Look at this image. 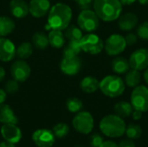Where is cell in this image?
<instances>
[{
    "label": "cell",
    "instance_id": "1",
    "mask_svg": "<svg viewBox=\"0 0 148 147\" xmlns=\"http://www.w3.org/2000/svg\"><path fill=\"white\" fill-rule=\"evenodd\" d=\"M72 18L71 8L62 3L55 4L49 11L48 23L46 25L47 29L63 30L69 25Z\"/></svg>",
    "mask_w": 148,
    "mask_h": 147
},
{
    "label": "cell",
    "instance_id": "2",
    "mask_svg": "<svg viewBox=\"0 0 148 147\" xmlns=\"http://www.w3.org/2000/svg\"><path fill=\"white\" fill-rule=\"evenodd\" d=\"M94 11L104 22H112L121 16L122 4L120 0H95Z\"/></svg>",
    "mask_w": 148,
    "mask_h": 147
},
{
    "label": "cell",
    "instance_id": "3",
    "mask_svg": "<svg viewBox=\"0 0 148 147\" xmlns=\"http://www.w3.org/2000/svg\"><path fill=\"white\" fill-rule=\"evenodd\" d=\"M99 126L101 133L109 138H119L122 136L127 127L123 119L116 114H108L103 117Z\"/></svg>",
    "mask_w": 148,
    "mask_h": 147
},
{
    "label": "cell",
    "instance_id": "4",
    "mask_svg": "<svg viewBox=\"0 0 148 147\" xmlns=\"http://www.w3.org/2000/svg\"><path fill=\"white\" fill-rule=\"evenodd\" d=\"M99 88L108 97L115 98L121 96L126 88V84L118 75H107L100 81Z\"/></svg>",
    "mask_w": 148,
    "mask_h": 147
},
{
    "label": "cell",
    "instance_id": "5",
    "mask_svg": "<svg viewBox=\"0 0 148 147\" xmlns=\"http://www.w3.org/2000/svg\"><path fill=\"white\" fill-rule=\"evenodd\" d=\"M78 26L82 30L93 32L96 30L100 25V18L94 10L85 9L81 11L77 18Z\"/></svg>",
    "mask_w": 148,
    "mask_h": 147
},
{
    "label": "cell",
    "instance_id": "6",
    "mask_svg": "<svg viewBox=\"0 0 148 147\" xmlns=\"http://www.w3.org/2000/svg\"><path fill=\"white\" fill-rule=\"evenodd\" d=\"M131 105L134 110L142 113L148 111V88L144 85L134 88L131 94Z\"/></svg>",
    "mask_w": 148,
    "mask_h": 147
},
{
    "label": "cell",
    "instance_id": "7",
    "mask_svg": "<svg viewBox=\"0 0 148 147\" xmlns=\"http://www.w3.org/2000/svg\"><path fill=\"white\" fill-rule=\"evenodd\" d=\"M127 46L125 37L120 34H112L104 42L105 51L110 56L121 55L126 49Z\"/></svg>",
    "mask_w": 148,
    "mask_h": 147
},
{
    "label": "cell",
    "instance_id": "8",
    "mask_svg": "<svg viewBox=\"0 0 148 147\" xmlns=\"http://www.w3.org/2000/svg\"><path fill=\"white\" fill-rule=\"evenodd\" d=\"M82 50L90 55H98L104 49L103 41L95 34H88L80 41Z\"/></svg>",
    "mask_w": 148,
    "mask_h": 147
},
{
    "label": "cell",
    "instance_id": "9",
    "mask_svg": "<svg viewBox=\"0 0 148 147\" xmlns=\"http://www.w3.org/2000/svg\"><path fill=\"white\" fill-rule=\"evenodd\" d=\"M74 128L80 133L88 134L92 132L94 128V118L92 114L88 112H80L78 113L72 121Z\"/></svg>",
    "mask_w": 148,
    "mask_h": 147
},
{
    "label": "cell",
    "instance_id": "10",
    "mask_svg": "<svg viewBox=\"0 0 148 147\" xmlns=\"http://www.w3.org/2000/svg\"><path fill=\"white\" fill-rule=\"evenodd\" d=\"M130 68L141 71L148 68V49H139L132 53L129 58Z\"/></svg>",
    "mask_w": 148,
    "mask_h": 147
},
{
    "label": "cell",
    "instance_id": "11",
    "mask_svg": "<svg viewBox=\"0 0 148 147\" xmlns=\"http://www.w3.org/2000/svg\"><path fill=\"white\" fill-rule=\"evenodd\" d=\"M10 74L13 79L18 82L25 81L30 75V67L22 59L16 61L10 67Z\"/></svg>",
    "mask_w": 148,
    "mask_h": 147
},
{
    "label": "cell",
    "instance_id": "12",
    "mask_svg": "<svg viewBox=\"0 0 148 147\" xmlns=\"http://www.w3.org/2000/svg\"><path fill=\"white\" fill-rule=\"evenodd\" d=\"M53 132L48 129H38L32 134V140L38 147H51L55 143Z\"/></svg>",
    "mask_w": 148,
    "mask_h": 147
},
{
    "label": "cell",
    "instance_id": "13",
    "mask_svg": "<svg viewBox=\"0 0 148 147\" xmlns=\"http://www.w3.org/2000/svg\"><path fill=\"white\" fill-rule=\"evenodd\" d=\"M60 67L63 74L67 75H75L81 70L82 62L77 56L63 57Z\"/></svg>",
    "mask_w": 148,
    "mask_h": 147
},
{
    "label": "cell",
    "instance_id": "14",
    "mask_svg": "<svg viewBox=\"0 0 148 147\" xmlns=\"http://www.w3.org/2000/svg\"><path fill=\"white\" fill-rule=\"evenodd\" d=\"M1 134L6 141L12 144L18 143L22 139V132L16 124H3L1 127Z\"/></svg>",
    "mask_w": 148,
    "mask_h": 147
},
{
    "label": "cell",
    "instance_id": "15",
    "mask_svg": "<svg viewBox=\"0 0 148 147\" xmlns=\"http://www.w3.org/2000/svg\"><path fill=\"white\" fill-rule=\"evenodd\" d=\"M29 13L34 17H42L47 15L50 10L49 0H31L29 4Z\"/></svg>",
    "mask_w": 148,
    "mask_h": 147
},
{
    "label": "cell",
    "instance_id": "16",
    "mask_svg": "<svg viewBox=\"0 0 148 147\" xmlns=\"http://www.w3.org/2000/svg\"><path fill=\"white\" fill-rule=\"evenodd\" d=\"M16 47L14 43L7 38H0V61L10 62L16 55Z\"/></svg>",
    "mask_w": 148,
    "mask_h": 147
},
{
    "label": "cell",
    "instance_id": "17",
    "mask_svg": "<svg viewBox=\"0 0 148 147\" xmlns=\"http://www.w3.org/2000/svg\"><path fill=\"white\" fill-rule=\"evenodd\" d=\"M139 22V18L135 13L127 12L119 17L118 26L123 31H131L134 29Z\"/></svg>",
    "mask_w": 148,
    "mask_h": 147
},
{
    "label": "cell",
    "instance_id": "18",
    "mask_svg": "<svg viewBox=\"0 0 148 147\" xmlns=\"http://www.w3.org/2000/svg\"><path fill=\"white\" fill-rule=\"evenodd\" d=\"M10 9L11 14L17 18H23L29 13V4L24 0H11Z\"/></svg>",
    "mask_w": 148,
    "mask_h": 147
},
{
    "label": "cell",
    "instance_id": "19",
    "mask_svg": "<svg viewBox=\"0 0 148 147\" xmlns=\"http://www.w3.org/2000/svg\"><path fill=\"white\" fill-rule=\"evenodd\" d=\"M0 122L3 124H17L18 120L9 105L0 104Z\"/></svg>",
    "mask_w": 148,
    "mask_h": 147
},
{
    "label": "cell",
    "instance_id": "20",
    "mask_svg": "<svg viewBox=\"0 0 148 147\" xmlns=\"http://www.w3.org/2000/svg\"><path fill=\"white\" fill-rule=\"evenodd\" d=\"M80 87L83 92L87 94H93L99 89L100 81L94 76H86L82 80Z\"/></svg>",
    "mask_w": 148,
    "mask_h": 147
},
{
    "label": "cell",
    "instance_id": "21",
    "mask_svg": "<svg viewBox=\"0 0 148 147\" xmlns=\"http://www.w3.org/2000/svg\"><path fill=\"white\" fill-rule=\"evenodd\" d=\"M49 44L55 49H61L65 44V36L62 30L50 29L49 33Z\"/></svg>",
    "mask_w": 148,
    "mask_h": 147
},
{
    "label": "cell",
    "instance_id": "22",
    "mask_svg": "<svg viewBox=\"0 0 148 147\" xmlns=\"http://www.w3.org/2000/svg\"><path fill=\"white\" fill-rule=\"evenodd\" d=\"M112 69L114 73L118 75H123L126 74L130 69V64L129 62L121 56L115 57L112 62Z\"/></svg>",
    "mask_w": 148,
    "mask_h": 147
},
{
    "label": "cell",
    "instance_id": "23",
    "mask_svg": "<svg viewBox=\"0 0 148 147\" xmlns=\"http://www.w3.org/2000/svg\"><path fill=\"white\" fill-rule=\"evenodd\" d=\"M114 113L121 118H127L132 115L134 112V107L131 105V103L127 101H120L117 102L114 107Z\"/></svg>",
    "mask_w": 148,
    "mask_h": 147
},
{
    "label": "cell",
    "instance_id": "24",
    "mask_svg": "<svg viewBox=\"0 0 148 147\" xmlns=\"http://www.w3.org/2000/svg\"><path fill=\"white\" fill-rule=\"evenodd\" d=\"M141 74L140 71L136 69H129L125 75V84L129 88H135L140 84L141 81Z\"/></svg>",
    "mask_w": 148,
    "mask_h": 147
},
{
    "label": "cell",
    "instance_id": "25",
    "mask_svg": "<svg viewBox=\"0 0 148 147\" xmlns=\"http://www.w3.org/2000/svg\"><path fill=\"white\" fill-rule=\"evenodd\" d=\"M64 36L69 41H73V42H80L83 36L82 30L80 29V27H77L75 25H71V26L69 25L65 29Z\"/></svg>",
    "mask_w": 148,
    "mask_h": 147
},
{
    "label": "cell",
    "instance_id": "26",
    "mask_svg": "<svg viewBox=\"0 0 148 147\" xmlns=\"http://www.w3.org/2000/svg\"><path fill=\"white\" fill-rule=\"evenodd\" d=\"M32 43L38 49H45L49 44V36L42 32H36L32 36Z\"/></svg>",
    "mask_w": 148,
    "mask_h": 147
},
{
    "label": "cell",
    "instance_id": "27",
    "mask_svg": "<svg viewBox=\"0 0 148 147\" xmlns=\"http://www.w3.org/2000/svg\"><path fill=\"white\" fill-rule=\"evenodd\" d=\"M15 29V23L12 19L7 16H0V36H4L10 34Z\"/></svg>",
    "mask_w": 148,
    "mask_h": 147
},
{
    "label": "cell",
    "instance_id": "28",
    "mask_svg": "<svg viewBox=\"0 0 148 147\" xmlns=\"http://www.w3.org/2000/svg\"><path fill=\"white\" fill-rule=\"evenodd\" d=\"M82 51L80 42L69 41L63 49V57H75L77 56Z\"/></svg>",
    "mask_w": 148,
    "mask_h": 147
},
{
    "label": "cell",
    "instance_id": "29",
    "mask_svg": "<svg viewBox=\"0 0 148 147\" xmlns=\"http://www.w3.org/2000/svg\"><path fill=\"white\" fill-rule=\"evenodd\" d=\"M32 53H33V46L30 42H27L20 44L16 50V55L22 60L28 59L29 57L31 56Z\"/></svg>",
    "mask_w": 148,
    "mask_h": 147
},
{
    "label": "cell",
    "instance_id": "30",
    "mask_svg": "<svg viewBox=\"0 0 148 147\" xmlns=\"http://www.w3.org/2000/svg\"><path fill=\"white\" fill-rule=\"evenodd\" d=\"M125 133L127 134L128 139H137L142 135V129L137 124H130L126 127Z\"/></svg>",
    "mask_w": 148,
    "mask_h": 147
},
{
    "label": "cell",
    "instance_id": "31",
    "mask_svg": "<svg viewBox=\"0 0 148 147\" xmlns=\"http://www.w3.org/2000/svg\"><path fill=\"white\" fill-rule=\"evenodd\" d=\"M67 108L69 112L71 113H78L83 107V104L81 100H79L78 98L73 97V98H69L67 101L66 103Z\"/></svg>",
    "mask_w": 148,
    "mask_h": 147
},
{
    "label": "cell",
    "instance_id": "32",
    "mask_svg": "<svg viewBox=\"0 0 148 147\" xmlns=\"http://www.w3.org/2000/svg\"><path fill=\"white\" fill-rule=\"evenodd\" d=\"M69 133V127L65 123H59L53 127L54 135L59 139L66 137Z\"/></svg>",
    "mask_w": 148,
    "mask_h": 147
},
{
    "label": "cell",
    "instance_id": "33",
    "mask_svg": "<svg viewBox=\"0 0 148 147\" xmlns=\"http://www.w3.org/2000/svg\"><path fill=\"white\" fill-rule=\"evenodd\" d=\"M19 89V85H18V81L16 80H10L7 81V83L5 84V92L7 94H16Z\"/></svg>",
    "mask_w": 148,
    "mask_h": 147
},
{
    "label": "cell",
    "instance_id": "34",
    "mask_svg": "<svg viewBox=\"0 0 148 147\" xmlns=\"http://www.w3.org/2000/svg\"><path fill=\"white\" fill-rule=\"evenodd\" d=\"M137 36L142 40H148V21L141 23L137 29Z\"/></svg>",
    "mask_w": 148,
    "mask_h": 147
},
{
    "label": "cell",
    "instance_id": "35",
    "mask_svg": "<svg viewBox=\"0 0 148 147\" xmlns=\"http://www.w3.org/2000/svg\"><path fill=\"white\" fill-rule=\"evenodd\" d=\"M103 143V138L98 134L95 133L90 138V146L92 147H100V146Z\"/></svg>",
    "mask_w": 148,
    "mask_h": 147
},
{
    "label": "cell",
    "instance_id": "36",
    "mask_svg": "<svg viewBox=\"0 0 148 147\" xmlns=\"http://www.w3.org/2000/svg\"><path fill=\"white\" fill-rule=\"evenodd\" d=\"M125 40L127 42V45L128 46H133L134 45L137 41H138V36L134 34V33H128L126 36H125Z\"/></svg>",
    "mask_w": 148,
    "mask_h": 147
},
{
    "label": "cell",
    "instance_id": "37",
    "mask_svg": "<svg viewBox=\"0 0 148 147\" xmlns=\"http://www.w3.org/2000/svg\"><path fill=\"white\" fill-rule=\"evenodd\" d=\"M75 1L82 10H85V9H89L95 0H75Z\"/></svg>",
    "mask_w": 148,
    "mask_h": 147
},
{
    "label": "cell",
    "instance_id": "38",
    "mask_svg": "<svg viewBox=\"0 0 148 147\" xmlns=\"http://www.w3.org/2000/svg\"><path fill=\"white\" fill-rule=\"evenodd\" d=\"M119 147H136L135 146V144L133 140L131 139H125V140H122L119 145Z\"/></svg>",
    "mask_w": 148,
    "mask_h": 147
},
{
    "label": "cell",
    "instance_id": "39",
    "mask_svg": "<svg viewBox=\"0 0 148 147\" xmlns=\"http://www.w3.org/2000/svg\"><path fill=\"white\" fill-rule=\"evenodd\" d=\"M132 116H133V119L134 120H140L142 118V112L134 109V112L132 113Z\"/></svg>",
    "mask_w": 148,
    "mask_h": 147
},
{
    "label": "cell",
    "instance_id": "40",
    "mask_svg": "<svg viewBox=\"0 0 148 147\" xmlns=\"http://www.w3.org/2000/svg\"><path fill=\"white\" fill-rule=\"evenodd\" d=\"M100 147H119V146L113 141H103Z\"/></svg>",
    "mask_w": 148,
    "mask_h": 147
},
{
    "label": "cell",
    "instance_id": "41",
    "mask_svg": "<svg viewBox=\"0 0 148 147\" xmlns=\"http://www.w3.org/2000/svg\"><path fill=\"white\" fill-rule=\"evenodd\" d=\"M7 93L3 89H0V104H3L6 100Z\"/></svg>",
    "mask_w": 148,
    "mask_h": 147
},
{
    "label": "cell",
    "instance_id": "42",
    "mask_svg": "<svg viewBox=\"0 0 148 147\" xmlns=\"http://www.w3.org/2000/svg\"><path fill=\"white\" fill-rule=\"evenodd\" d=\"M0 147H16L14 146V144L5 141V142H1L0 143Z\"/></svg>",
    "mask_w": 148,
    "mask_h": 147
},
{
    "label": "cell",
    "instance_id": "43",
    "mask_svg": "<svg viewBox=\"0 0 148 147\" xmlns=\"http://www.w3.org/2000/svg\"><path fill=\"white\" fill-rule=\"evenodd\" d=\"M135 1H137V0H120V2L121 3V4H124V5L133 4L134 3H135Z\"/></svg>",
    "mask_w": 148,
    "mask_h": 147
},
{
    "label": "cell",
    "instance_id": "44",
    "mask_svg": "<svg viewBox=\"0 0 148 147\" xmlns=\"http://www.w3.org/2000/svg\"><path fill=\"white\" fill-rule=\"evenodd\" d=\"M4 76H5V71L2 67H0V82L3 80Z\"/></svg>",
    "mask_w": 148,
    "mask_h": 147
},
{
    "label": "cell",
    "instance_id": "45",
    "mask_svg": "<svg viewBox=\"0 0 148 147\" xmlns=\"http://www.w3.org/2000/svg\"><path fill=\"white\" fill-rule=\"evenodd\" d=\"M144 79L146 81V82L148 84V68L147 69H145V73H144Z\"/></svg>",
    "mask_w": 148,
    "mask_h": 147
},
{
    "label": "cell",
    "instance_id": "46",
    "mask_svg": "<svg viewBox=\"0 0 148 147\" xmlns=\"http://www.w3.org/2000/svg\"><path fill=\"white\" fill-rule=\"evenodd\" d=\"M139 3L142 5H146V4H148V0H138Z\"/></svg>",
    "mask_w": 148,
    "mask_h": 147
}]
</instances>
